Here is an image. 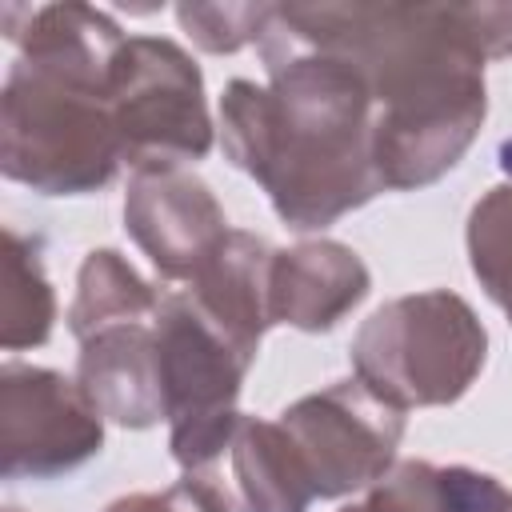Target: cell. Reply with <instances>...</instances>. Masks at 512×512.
<instances>
[{
  "label": "cell",
  "instance_id": "7",
  "mask_svg": "<svg viewBox=\"0 0 512 512\" xmlns=\"http://www.w3.org/2000/svg\"><path fill=\"white\" fill-rule=\"evenodd\" d=\"M276 424L288 432L316 500H344L400 460L408 412L376 396L360 376H344L292 400Z\"/></svg>",
  "mask_w": 512,
  "mask_h": 512
},
{
  "label": "cell",
  "instance_id": "13",
  "mask_svg": "<svg viewBox=\"0 0 512 512\" xmlns=\"http://www.w3.org/2000/svg\"><path fill=\"white\" fill-rule=\"evenodd\" d=\"M272 256L276 244L248 228H232L216 256L184 284L196 308L248 352H260V340L272 328Z\"/></svg>",
  "mask_w": 512,
  "mask_h": 512
},
{
  "label": "cell",
  "instance_id": "18",
  "mask_svg": "<svg viewBox=\"0 0 512 512\" xmlns=\"http://www.w3.org/2000/svg\"><path fill=\"white\" fill-rule=\"evenodd\" d=\"M272 4H200V0H184L176 4V24L180 32L212 56H232L248 44H260L264 24H268Z\"/></svg>",
  "mask_w": 512,
  "mask_h": 512
},
{
  "label": "cell",
  "instance_id": "17",
  "mask_svg": "<svg viewBox=\"0 0 512 512\" xmlns=\"http://www.w3.org/2000/svg\"><path fill=\"white\" fill-rule=\"evenodd\" d=\"M464 248L484 296L512 324V180H500L476 196L464 224Z\"/></svg>",
  "mask_w": 512,
  "mask_h": 512
},
{
  "label": "cell",
  "instance_id": "19",
  "mask_svg": "<svg viewBox=\"0 0 512 512\" xmlns=\"http://www.w3.org/2000/svg\"><path fill=\"white\" fill-rule=\"evenodd\" d=\"M464 20L484 60L512 56V4L508 0H468Z\"/></svg>",
  "mask_w": 512,
  "mask_h": 512
},
{
  "label": "cell",
  "instance_id": "5",
  "mask_svg": "<svg viewBox=\"0 0 512 512\" xmlns=\"http://www.w3.org/2000/svg\"><path fill=\"white\" fill-rule=\"evenodd\" d=\"M108 108L120 136V160L132 172L188 168L216 144L204 72L172 36L136 32L124 40L108 76Z\"/></svg>",
  "mask_w": 512,
  "mask_h": 512
},
{
  "label": "cell",
  "instance_id": "12",
  "mask_svg": "<svg viewBox=\"0 0 512 512\" xmlns=\"http://www.w3.org/2000/svg\"><path fill=\"white\" fill-rule=\"evenodd\" d=\"M152 320L116 324L80 340L76 384L96 404V412L116 428L144 432V428L168 424L164 368H160V344H156Z\"/></svg>",
  "mask_w": 512,
  "mask_h": 512
},
{
  "label": "cell",
  "instance_id": "16",
  "mask_svg": "<svg viewBox=\"0 0 512 512\" xmlns=\"http://www.w3.org/2000/svg\"><path fill=\"white\" fill-rule=\"evenodd\" d=\"M56 288L44 272V240L16 224L4 228V276H0V344L4 352H28L52 340Z\"/></svg>",
  "mask_w": 512,
  "mask_h": 512
},
{
  "label": "cell",
  "instance_id": "9",
  "mask_svg": "<svg viewBox=\"0 0 512 512\" xmlns=\"http://www.w3.org/2000/svg\"><path fill=\"white\" fill-rule=\"evenodd\" d=\"M152 328L164 368L168 436L204 428L240 408L236 400L248 368L256 364V352L240 348L228 332H220L184 288L164 292Z\"/></svg>",
  "mask_w": 512,
  "mask_h": 512
},
{
  "label": "cell",
  "instance_id": "22",
  "mask_svg": "<svg viewBox=\"0 0 512 512\" xmlns=\"http://www.w3.org/2000/svg\"><path fill=\"white\" fill-rule=\"evenodd\" d=\"M4 512H24V508H4Z\"/></svg>",
  "mask_w": 512,
  "mask_h": 512
},
{
  "label": "cell",
  "instance_id": "2",
  "mask_svg": "<svg viewBox=\"0 0 512 512\" xmlns=\"http://www.w3.org/2000/svg\"><path fill=\"white\" fill-rule=\"evenodd\" d=\"M264 84L236 76L220 92L224 160L252 176L292 232H324L384 192L376 104L336 52L260 36Z\"/></svg>",
  "mask_w": 512,
  "mask_h": 512
},
{
  "label": "cell",
  "instance_id": "21",
  "mask_svg": "<svg viewBox=\"0 0 512 512\" xmlns=\"http://www.w3.org/2000/svg\"><path fill=\"white\" fill-rule=\"evenodd\" d=\"M500 512H512V488H508V496H504V508Z\"/></svg>",
  "mask_w": 512,
  "mask_h": 512
},
{
  "label": "cell",
  "instance_id": "6",
  "mask_svg": "<svg viewBox=\"0 0 512 512\" xmlns=\"http://www.w3.org/2000/svg\"><path fill=\"white\" fill-rule=\"evenodd\" d=\"M180 484L208 512H308L312 480L276 420L228 412L204 428L172 432Z\"/></svg>",
  "mask_w": 512,
  "mask_h": 512
},
{
  "label": "cell",
  "instance_id": "10",
  "mask_svg": "<svg viewBox=\"0 0 512 512\" xmlns=\"http://www.w3.org/2000/svg\"><path fill=\"white\" fill-rule=\"evenodd\" d=\"M124 232L164 280L188 284L228 240L232 224L212 184L192 168H148L128 180Z\"/></svg>",
  "mask_w": 512,
  "mask_h": 512
},
{
  "label": "cell",
  "instance_id": "4",
  "mask_svg": "<svg viewBox=\"0 0 512 512\" xmlns=\"http://www.w3.org/2000/svg\"><path fill=\"white\" fill-rule=\"evenodd\" d=\"M352 376L412 412L456 404L488 364V328L452 288H420L384 300L348 344Z\"/></svg>",
  "mask_w": 512,
  "mask_h": 512
},
{
  "label": "cell",
  "instance_id": "14",
  "mask_svg": "<svg viewBox=\"0 0 512 512\" xmlns=\"http://www.w3.org/2000/svg\"><path fill=\"white\" fill-rule=\"evenodd\" d=\"M508 488L500 476L468 464L396 460L376 484L340 504V512H500Z\"/></svg>",
  "mask_w": 512,
  "mask_h": 512
},
{
  "label": "cell",
  "instance_id": "20",
  "mask_svg": "<svg viewBox=\"0 0 512 512\" xmlns=\"http://www.w3.org/2000/svg\"><path fill=\"white\" fill-rule=\"evenodd\" d=\"M100 512H208V508L176 480V484H168L160 492H128V496H116Z\"/></svg>",
  "mask_w": 512,
  "mask_h": 512
},
{
  "label": "cell",
  "instance_id": "15",
  "mask_svg": "<svg viewBox=\"0 0 512 512\" xmlns=\"http://www.w3.org/2000/svg\"><path fill=\"white\" fill-rule=\"evenodd\" d=\"M160 300L164 292L120 248H92L76 268V292L64 320L80 344L116 324H148Z\"/></svg>",
  "mask_w": 512,
  "mask_h": 512
},
{
  "label": "cell",
  "instance_id": "8",
  "mask_svg": "<svg viewBox=\"0 0 512 512\" xmlns=\"http://www.w3.org/2000/svg\"><path fill=\"white\" fill-rule=\"evenodd\" d=\"M104 416L56 368L4 360L0 368V472L4 480H56L104 448Z\"/></svg>",
  "mask_w": 512,
  "mask_h": 512
},
{
  "label": "cell",
  "instance_id": "11",
  "mask_svg": "<svg viewBox=\"0 0 512 512\" xmlns=\"http://www.w3.org/2000/svg\"><path fill=\"white\" fill-rule=\"evenodd\" d=\"M372 292V272L364 256L332 236L296 240L288 248H276L272 256V328H296V332H332L352 308L364 304Z\"/></svg>",
  "mask_w": 512,
  "mask_h": 512
},
{
  "label": "cell",
  "instance_id": "3",
  "mask_svg": "<svg viewBox=\"0 0 512 512\" xmlns=\"http://www.w3.org/2000/svg\"><path fill=\"white\" fill-rule=\"evenodd\" d=\"M112 68L16 56L0 88V172L40 196H88L124 168Z\"/></svg>",
  "mask_w": 512,
  "mask_h": 512
},
{
  "label": "cell",
  "instance_id": "1",
  "mask_svg": "<svg viewBox=\"0 0 512 512\" xmlns=\"http://www.w3.org/2000/svg\"><path fill=\"white\" fill-rule=\"evenodd\" d=\"M264 32L336 52L364 76L384 192L436 184L484 128L488 60L468 32L464 4H272Z\"/></svg>",
  "mask_w": 512,
  "mask_h": 512
}]
</instances>
